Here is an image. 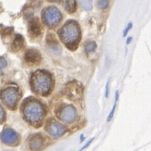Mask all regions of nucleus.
<instances>
[{
	"label": "nucleus",
	"mask_w": 151,
	"mask_h": 151,
	"mask_svg": "<svg viewBox=\"0 0 151 151\" xmlns=\"http://www.w3.org/2000/svg\"><path fill=\"white\" fill-rule=\"evenodd\" d=\"M19 98L18 91L14 88H7L2 92V101L6 106L10 108H14L16 106Z\"/></svg>",
	"instance_id": "obj_5"
},
{
	"label": "nucleus",
	"mask_w": 151,
	"mask_h": 151,
	"mask_svg": "<svg viewBox=\"0 0 151 151\" xmlns=\"http://www.w3.org/2000/svg\"><path fill=\"white\" fill-rule=\"evenodd\" d=\"M96 49V43L94 41L88 42L86 43V46H85V50L87 52H94Z\"/></svg>",
	"instance_id": "obj_18"
},
{
	"label": "nucleus",
	"mask_w": 151,
	"mask_h": 151,
	"mask_svg": "<svg viewBox=\"0 0 151 151\" xmlns=\"http://www.w3.org/2000/svg\"><path fill=\"white\" fill-rule=\"evenodd\" d=\"M24 59L27 64L35 65L40 62L41 53L36 50H29L25 53Z\"/></svg>",
	"instance_id": "obj_7"
},
{
	"label": "nucleus",
	"mask_w": 151,
	"mask_h": 151,
	"mask_svg": "<svg viewBox=\"0 0 151 151\" xmlns=\"http://www.w3.org/2000/svg\"><path fill=\"white\" fill-rule=\"evenodd\" d=\"M32 86L35 91L41 95L47 94L52 87V80L43 71H38L32 78Z\"/></svg>",
	"instance_id": "obj_1"
},
{
	"label": "nucleus",
	"mask_w": 151,
	"mask_h": 151,
	"mask_svg": "<svg viewBox=\"0 0 151 151\" xmlns=\"http://www.w3.org/2000/svg\"><path fill=\"white\" fill-rule=\"evenodd\" d=\"M60 36L66 45H74L79 38V28L78 24L74 21L67 23L60 31Z\"/></svg>",
	"instance_id": "obj_2"
},
{
	"label": "nucleus",
	"mask_w": 151,
	"mask_h": 151,
	"mask_svg": "<svg viewBox=\"0 0 151 151\" xmlns=\"http://www.w3.org/2000/svg\"><path fill=\"white\" fill-rule=\"evenodd\" d=\"M24 38L20 35H17L12 45V50H14V52H17L24 47Z\"/></svg>",
	"instance_id": "obj_13"
},
{
	"label": "nucleus",
	"mask_w": 151,
	"mask_h": 151,
	"mask_svg": "<svg viewBox=\"0 0 151 151\" xmlns=\"http://www.w3.org/2000/svg\"><path fill=\"white\" fill-rule=\"evenodd\" d=\"M132 23H129V24H128V26H127L126 28H125V30H124V34H123V36L124 37L126 36V35L128 34L129 31L132 29Z\"/></svg>",
	"instance_id": "obj_21"
},
{
	"label": "nucleus",
	"mask_w": 151,
	"mask_h": 151,
	"mask_svg": "<svg viewBox=\"0 0 151 151\" xmlns=\"http://www.w3.org/2000/svg\"><path fill=\"white\" fill-rule=\"evenodd\" d=\"M84 139H85V137H84V135H81V142H82Z\"/></svg>",
	"instance_id": "obj_27"
},
{
	"label": "nucleus",
	"mask_w": 151,
	"mask_h": 151,
	"mask_svg": "<svg viewBox=\"0 0 151 151\" xmlns=\"http://www.w3.org/2000/svg\"><path fill=\"white\" fill-rule=\"evenodd\" d=\"M46 42H47L48 45H52V46L58 45V41H57V38L54 35L52 34L48 35L47 37H46Z\"/></svg>",
	"instance_id": "obj_16"
},
{
	"label": "nucleus",
	"mask_w": 151,
	"mask_h": 151,
	"mask_svg": "<svg viewBox=\"0 0 151 151\" xmlns=\"http://www.w3.org/2000/svg\"><path fill=\"white\" fill-rule=\"evenodd\" d=\"M118 97H119V92L117 91L116 92V95H115V102H114V106L112 110H111V113L110 114L108 115V117H107V122H111L112 118L114 117V111H115V109H116V106H117V100H118Z\"/></svg>",
	"instance_id": "obj_17"
},
{
	"label": "nucleus",
	"mask_w": 151,
	"mask_h": 151,
	"mask_svg": "<svg viewBox=\"0 0 151 151\" xmlns=\"http://www.w3.org/2000/svg\"><path fill=\"white\" fill-rule=\"evenodd\" d=\"M0 113H1V115H0V120H1V122H2V121L4 120L5 113H4V110H3L2 107L0 108Z\"/></svg>",
	"instance_id": "obj_24"
},
{
	"label": "nucleus",
	"mask_w": 151,
	"mask_h": 151,
	"mask_svg": "<svg viewBox=\"0 0 151 151\" xmlns=\"http://www.w3.org/2000/svg\"><path fill=\"white\" fill-rule=\"evenodd\" d=\"M0 62H1L0 68H1V70H2V69H3V68H5L6 67L7 62H6V60L3 58V57H1V58H0Z\"/></svg>",
	"instance_id": "obj_20"
},
{
	"label": "nucleus",
	"mask_w": 151,
	"mask_h": 151,
	"mask_svg": "<svg viewBox=\"0 0 151 151\" xmlns=\"http://www.w3.org/2000/svg\"><path fill=\"white\" fill-rule=\"evenodd\" d=\"M45 111L42 106L36 101L29 102L24 109L25 117L29 122H37L40 121L44 116Z\"/></svg>",
	"instance_id": "obj_3"
},
{
	"label": "nucleus",
	"mask_w": 151,
	"mask_h": 151,
	"mask_svg": "<svg viewBox=\"0 0 151 151\" xmlns=\"http://www.w3.org/2000/svg\"><path fill=\"white\" fill-rule=\"evenodd\" d=\"M43 20L48 26L54 27L58 24L62 18L60 11L55 6H50L43 11Z\"/></svg>",
	"instance_id": "obj_4"
},
{
	"label": "nucleus",
	"mask_w": 151,
	"mask_h": 151,
	"mask_svg": "<svg viewBox=\"0 0 151 151\" xmlns=\"http://www.w3.org/2000/svg\"><path fill=\"white\" fill-rule=\"evenodd\" d=\"M132 40V37H129V38H128V39H127V41H126L127 45H129V43L131 42Z\"/></svg>",
	"instance_id": "obj_25"
},
{
	"label": "nucleus",
	"mask_w": 151,
	"mask_h": 151,
	"mask_svg": "<svg viewBox=\"0 0 151 151\" xmlns=\"http://www.w3.org/2000/svg\"><path fill=\"white\" fill-rule=\"evenodd\" d=\"M109 85H110V80H108L106 85V91H105V96L107 98L109 96Z\"/></svg>",
	"instance_id": "obj_23"
},
{
	"label": "nucleus",
	"mask_w": 151,
	"mask_h": 151,
	"mask_svg": "<svg viewBox=\"0 0 151 151\" xmlns=\"http://www.w3.org/2000/svg\"><path fill=\"white\" fill-rule=\"evenodd\" d=\"M28 32L29 35L32 38H35L39 35L41 32V25L38 19L35 18L32 19V20L30 22L29 26H28Z\"/></svg>",
	"instance_id": "obj_11"
},
{
	"label": "nucleus",
	"mask_w": 151,
	"mask_h": 151,
	"mask_svg": "<svg viewBox=\"0 0 151 151\" xmlns=\"http://www.w3.org/2000/svg\"><path fill=\"white\" fill-rule=\"evenodd\" d=\"M76 117V111L71 106H68L63 109L60 113V119L65 122H72Z\"/></svg>",
	"instance_id": "obj_8"
},
{
	"label": "nucleus",
	"mask_w": 151,
	"mask_h": 151,
	"mask_svg": "<svg viewBox=\"0 0 151 151\" xmlns=\"http://www.w3.org/2000/svg\"><path fill=\"white\" fill-rule=\"evenodd\" d=\"M49 2H60V0H48Z\"/></svg>",
	"instance_id": "obj_26"
},
{
	"label": "nucleus",
	"mask_w": 151,
	"mask_h": 151,
	"mask_svg": "<svg viewBox=\"0 0 151 151\" xmlns=\"http://www.w3.org/2000/svg\"><path fill=\"white\" fill-rule=\"evenodd\" d=\"M93 139H94V138H93V139H91L89 140V141H88V142H87V143H86V144L85 145V146H84L83 147H81V149L78 150V151H82V150H85V149H86V148H87V147H88V146H89V145L91 144V143H92V142H93Z\"/></svg>",
	"instance_id": "obj_22"
},
{
	"label": "nucleus",
	"mask_w": 151,
	"mask_h": 151,
	"mask_svg": "<svg viewBox=\"0 0 151 151\" xmlns=\"http://www.w3.org/2000/svg\"><path fill=\"white\" fill-rule=\"evenodd\" d=\"M67 90H68V95L72 99H78L82 94V88L79 87L76 83L70 84L69 87L67 88Z\"/></svg>",
	"instance_id": "obj_10"
},
{
	"label": "nucleus",
	"mask_w": 151,
	"mask_h": 151,
	"mask_svg": "<svg viewBox=\"0 0 151 151\" xmlns=\"http://www.w3.org/2000/svg\"><path fill=\"white\" fill-rule=\"evenodd\" d=\"M1 139L4 143L8 145H14L17 142L18 136L14 130L10 129H5L1 135Z\"/></svg>",
	"instance_id": "obj_6"
},
{
	"label": "nucleus",
	"mask_w": 151,
	"mask_h": 151,
	"mask_svg": "<svg viewBox=\"0 0 151 151\" xmlns=\"http://www.w3.org/2000/svg\"><path fill=\"white\" fill-rule=\"evenodd\" d=\"M108 5L109 0H97V6L99 9H106Z\"/></svg>",
	"instance_id": "obj_19"
},
{
	"label": "nucleus",
	"mask_w": 151,
	"mask_h": 151,
	"mask_svg": "<svg viewBox=\"0 0 151 151\" xmlns=\"http://www.w3.org/2000/svg\"><path fill=\"white\" fill-rule=\"evenodd\" d=\"M47 131L50 135L54 137H59L64 134L65 132V128L58 122H52L48 126Z\"/></svg>",
	"instance_id": "obj_9"
},
{
	"label": "nucleus",
	"mask_w": 151,
	"mask_h": 151,
	"mask_svg": "<svg viewBox=\"0 0 151 151\" xmlns=\"http://www.w3.org/2000/svg\"><path fill=\"white\" fill-rule=\"evenodd\" d=\"M65 8L68 13L73 14L76 10V0H65Z\"/></svg>",
	"instance_id": "obj_14"
},
{
	"label": "nucleus",
	"mask_w": 151,
	"mask_h": 151,
	"mask_svg": "<svg viewBox=\"0 0 151 151\" xmlns=\"http://www.w3.org/2000/svg\"><path fill=\"white\" fill-rule=\"evenodd\" d=\"M44 145V139L40 135H34L29 141V146L32 150H38Z\"/></svg>",
	"instance_id": "obj_12"
},
{
	"label": "nucleus",
	"mask_w": 151,
	"mask_h": 151,
	"mask_svg": "<svg viewBox=\"0 0 151 151\" xmlns=\"http://www.w3.org/2000/svg\"><path fill=\"white\" fill-rule=\"evenodd\" d=\"M79 5L85 10H91L93 8L92 0H79Z\"/></svg>",
	"instance_id": "obj_15"
}]
</instances>
